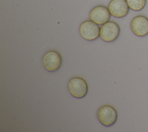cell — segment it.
<instances>
[{
	"label": "cell",
	"mask_w": 148,
	"mask_h": 132,
	"mask_svg": "<svg viewBox=\"0 0 148 132\" xmlns=\"http://www.w3.org/2000/svg\"><path fill=\"white\" fill-rule=\"evenodd\" d=\"M62 58L60 52L55 50L47 51L43 56L42 65L44 68L49 72H54L60 68Z\"/></svg>",
	"instance_id": "obj_3"
},
{
	"label": "cell",
	"mask_w": 148,
	"mask_h": 132,
	"mask_svg": "<svg viewBox=\"0 0 148 132\" xmlns=\"http://www.w3.org/2000/svg\"><path fill=\"white\" fill-rule=\"evenodd\" d=\"M131 28L136 36H146L148 35V18L144 15L134 17L131 22Z\"/></svg>",
	"instance_id": "obj_6"
},
{
	"label": "cell",
	"mask_w": 148,
	"mask_h": 132,
	"mask_svg": "<svg viewBox=\"0 0 148 132\" xmlns=\"http://www.w3.org/2000/svg\"><path fill=\"white\" fill-rule=\"evenodd\" d=\"M116 109L110 105H105L99 108L97 112V118L103 126L110 127L113 125L117 120Z\"/></svg>",
	"instance_id": "obj_1"
},
{
	"label": "cell",
	"mask_w": 148,
	"mask_h": 132,
	"mask_svg": "<svg viewBox=\"0 0 148 132\" xmlns=\"http://www.w3.org/2000/svg\"><path fill=\"white\" fill-rule=\"evenodd\" d=\"M110 15L108 8L103 5H98L92 8L89 16L91 20L98 25H102L109 21Z\"/></svg>",
	"instance_id": "obj_7"
},
{
	"label": "cell",
	"mask_w": 148,
	"mask_h": 132,
	"mask_svg": "<svg viewBox=\"0 0 148 132\" xmlns=\"http://www.w3.org/2000/svg\"><path fill=\"white\" fill-rule=\"evenodd\" d=\"M120 33L119 25L113 21H108L100 28V37L105 42H110L115 41Z\"/></svg>",
	"instance_id": "obj_4"
},
{
	"label": "cell",
	"mask_w": 148,
	"mask_h": 132,
	"mask_svg": "<svg viewBox=\"0 0 148 132\" xmlns=\"http://www.w3.org/2000/svg\"><path fill=\"white\" fill-rule=\"evenodd\" d=\"M68 88L70 94L72 97L79 99L84 97L88 91L86 81L80 77L71 78L69 81Z\"/></svg>",
	"instance_id": "obj_2"
},
{
	"label": "cell",
	"mask_w": 148,
	"mask_h": 132,
	"mask_svg": "<svg viewBox=\"0 0 148 132\" xmlns=\"http://www.w3.org/2000/svg\"><path fill=\"white\" fill-rule=\"evenodd\" d=\"M130 9L134 11L142 10L146 5L147 0H126Z\"/></svg>",
	"instance_id": "obj_9"
},
{
	"label": "cell",
	"mask_w": 148,
	"mask_h": 132,
	"mask_svg": "<svg viewBox=\"0 0 148 132\" xmlns=\"http://www.w3.org/2000/svg\"><path fill=\"white\" fill-rule=\"evenodd\" d=\"M81 36L87 41H94L100 36V28L98 24L92 20H85L79 27Z\"/></svg>",
	"instance_id": "obj_5"
},
{
	"label": "cell",
	"mask_w": 148,
	"mask_h": 132,
	"mask_svg": "<svg viewBox=\"0 0 148 132\" xmlns=\"http://www.w3.org/2000/svg\"><path fill=\"white\" fill-rule=\"evenodd\" d=\"M108 9L113 17L122 18L128 13L130 8L126 0H111L108 5Z\"/></svg>",
	"instance_id": "obj_8"
}]
</instances>
